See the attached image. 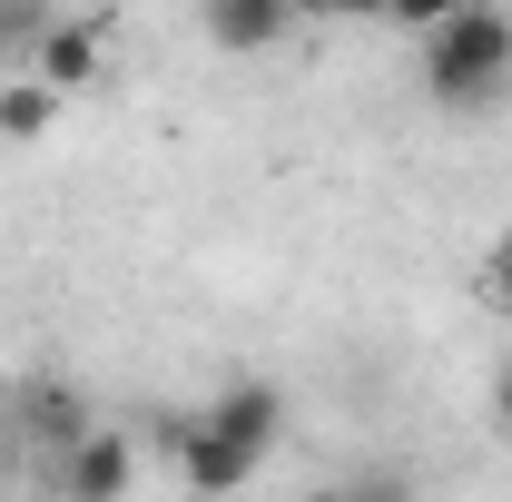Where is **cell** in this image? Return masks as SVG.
I'll list each match as a JSON object with an SVG mask.
<instances>
[{
	"label": "cell",
	"mask_w": 512,
	"mask_h": 502,
	"mask_svg": "<svg viewBox=\"0 0 512 502\" xmlns=\"http://www.w3.org/2000/svg\"><path fill=\"white\" fill-rule=\"evenodd\" d=\"M50 20H60L50 0H0V69H10V60L30 69V50H40V30H50Z\"/></svg>",
	"instance_id": "cell-9"
},
{
	"label": "cell",
	"mask_w": 512,
	"mask_h": 502,
	"mask_svg": "<svg viewBox=\"0 0 512 502\" xmlns=\"http://www.w3.org/2000/svg\"><path fill=\"white\" fill-rule=\"evenodd\" d=\"M158 443H168V463H178V483H188L197 502H227L237 483H256V463H247L227 434H217V424H207V404H197V414H178Z\"/></svg>",
	"instance_id": "cell-2"
},
{
	"label": "cell",
	"mask_w": 512,
	"mask_h": 502,
	"mask_svg": "<svg viewBox=\"0 0 512 502\" xmlns=\"http://www.w3.org/2000/svg\"><path fill=\"white\" fill-rule=\"evenodd\" d=\"M286 10H296V20H306V10H325V20H335V0H286Z\"/></svg>",
	"instance_id": "cell-15"
},
{
	"label": "cell",
	"mask_w": 512,
	"mask_h": 502,
	"mask_svg": "<svg viewBox=\"0 0 512 502\" xmlns=\"http://www.w3.org/2000/svg\"><path fill=\"white\" fill-rule=\"evenodd\" d=\"M50 119H60V89H40L30 69L0 79V138H50Z\"/></svg>",
	"instance_id": "cell-7"
},
{
	"label": "cell",
	"mask_w": 512,
	"mask_h": 502,
	"mask_svg": "<svg viewBox=\"0 0 512 502\" xmlns=\"http://www.w3.org/2000/svg\"><path fill=\"white\" fill-rule=\"evenodd\" d=\"M128 493H138V443L109 434V424H89L60 453V502H128Z\"/></svg>",
	"instance_id": "cell-3"
},
{
	"label": "cell",
	"mask_w": 512,
	"mask_h": 502,
	"mask_svg": "<svg viewBox=\"0 0 512 502\" xmlns=\"http://www.w3.org/2000/svg\"><path fill=\"white\" fill-rule=\"evenodd\" d=\"M296 502H355V493H345V483H316V493H296Z\"/></svg>",
	"instance_id": "cell-14"
},
{
	"label": "cell",
	"mask_w": 512,
	"mask_h": 502,
	"mask_svg": "<svg viewBox=\"0 0 512 502\" xmlns=\"http://www.w3.org/2000/svg\"><path fill=\"white\" fill-rule=\"evenodd\" d=\"M207 424H217V434L237 443L247 463H266V453L286 443V394H276L266 375H237L227 394H217V404H207Z\"/></svg>",
	"instance_id": "cell-4"
},
{
	"label": "cell",
	"mask_w": 512,
	"mask_h": 502,
	"mask_svg": "<svg viewBox=\"0 0 512 502\" xmlns=\"http://www.w3.org/2000/svg\"><path fill=\"white\" fill-rule=\"evenodd\" d=\"M345 493H355V502H414V483H404V473H355Z\"/></svg>",
	"instance_id": "cell-11"
},
{
	"label": "cell",
	"mask_w": 512,
	"mask_h": 502,
	"mask_svg": "<svg viewBox=\"0 0 512 502\" xmlns=\"http://www.w3.org/2000/svg\"><path fill=\"white\" fill-rule=\"evenodd\" d=\"M414 60H424L434 109H493V99H503V79H512V10H503V0L453 10L444 30H424V40H414Z\"/></svg>",
	"instance_id": "cell-1"
},
{
	"label": "cell",
	"mask_w": 512,
	"mask_h": 502,
	"mask_svg": "<svg viewBox=\"0 0 512 502\" xmlns=\"http://www.w3.org/2000/svg\"><path fill=\"white\" fill-rule=\"evenodd\" d=\"M335 20H384V0H335Z\"/></svg>",
	"instance_id": "cell-13"
},
{
	"label": "cell",
	"mask_w": 512,
	"mask_h": 502,
	"mask_svg": "<svg viewBox=\"0 0 512 502\" xmlns=\"http://www.w3.org/2000/svg\"><path fill=\"white\" fill-rule=\"evenodd\" d=\"M483 296H493V306L512 315V227L493 237V247H483Z\"/></svg>",
	"instance_id": "cell-10"
},
{
	"label": "cell",
	"mask_w": 512,
	"mask_h": 502,
	"mask_svg": "<svg viewBox=\"0 0 512 502\" xmlns=\"http://www.w3.org/2000/svg\"><path fill=\"white\" fill-rule=\"evenodd\" d=\"M20 414H30V424H40V434H50V453H69V443L89 434V414H79V404H69L60 384H30V394H20Z\"/></svg>",
	"instance_id": "cell-8"
},
{
	"label": "cell",
	"mask_w": 512,
	"mask_h": 502,
	"mask_svg": "<svg viewBox=\"0 0 512 502\" xmlns=\"http://www.w3.org/2000/svg\"><path fill=\"white\" fill-rule=\"evenodd\" d=\"M99 69H109V30H99V20H50V30H40V50H30V79H40V89H99Z\"/></svg>",
	"instance_id": "cell-5"
},
{
	"label": "cell",
	"mask_w": 512,
	"mask_h": 502,
	"mask_svg": "<svg viewBox=\"0 0 512 502\" xmlns=\"http://www.w3.org/2000/svg\"><path fill=\"white\" fill-rule=\"evenodd\" d=\"M493 424L512 434V365H503V384H493Z\"/></svg>",
	"instance_id": "cell-12"
},
{
	"label": "cell",
	"mask_w": 512,
	"mask_h": 502,
	"mask_svg": "<svg viewBox=\"0 0 512 502\" xmlns=\"http://www.w3.org/2000/svg\"><path fill=\"white\" fill-rule=\"evenodd\" d=\"M178 502H197V493H178Z\"/></svg>",
	"instance_id": "cell-16"
},
{
	"label": "cell",
	"mask_w": 512,
	"mask_h": 502,
	"mask_svg": "<svg viewBox=\"0 0 512 502\" xmlns=\"http://www.w3.org/2000/svg\"><path fill=\"white\" fill-rule=\"evenodd\" d=\"M286 20H296L286 0H207V40L217 50H276Z\"/></svg>",
	"instance_id": "cell-6"
}]
</instances>
